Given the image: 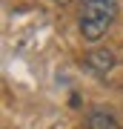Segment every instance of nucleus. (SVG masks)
I'll return each instance as SVG.
<instances>
[{
	"mask_svg": "<svg viewBox=\"0 0 123 129\" xmlns=\"http://www.w3.org/2000/svg\"><path fill=\"white\" fill-rule=\"evenodd\" d=\"M86 66H89L92 75L106 78V75L112 72V66H114V55H112L109 49H95V52H89V55H86Z\"/></svg>",
	"mask_w": 123,
	"mask_h": 129,
	"instance_id": "nucleus-2",
	"label": "nucleus"
},
{
	"mask_svg": "<svg viewBox=\"0 0 123 129\" xmlns=\"http://www.w3.org/2000/svg\"><path fill=\"white\" fill-rule=\"evenodd\" d=\"M55 3H60V6H63V3H69V0H55Z\"/></svg>",
	"mask_w": 123,
	"mask_h": 129,
	"instance_id": "nucleus-4",
	"label": "nucleus"
},
{
	"mask_svg": "<svg viewBox=\"0 0 123 129\" xmlns=\"http://www.w3.org/2000/svg\"><path fill=\"white\" fill-rule=\"evenodd\" d=\"M86 129H120V123L109 115V112L92 109L89 115H86Z\"/></svg>",
	"mask_w": 123,
	"mask_h": 129,
	"instance_id": "nucleus-3",
	"label": "nucleus"
},
{
	"mask_svg": "<svg viewBox=\"0 0 123 129\" xmlns=\"http://www.w3.org/2000/svg\"><path fill=\"white\" fill-rule=\"evenodd\" d=\"M117 17V0H80V35L100 40Z\"/></svg>",
	"mask_w": 123,
	"mask_h": 129,
	"instance_id": "nucleus-1",
	"label": "nucleus"
}]
</instances>
